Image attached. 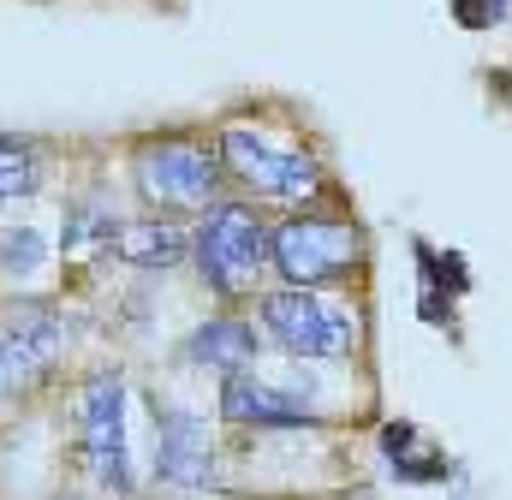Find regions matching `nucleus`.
Instances as JSON below:
<instances>
[{"label":"nucleus","mask_w":512,"mask_h":500,"mask_svg":"<svg viewBox=\"0 0 512 500\" xmlns=\"http://www.w3.org/2000/svg\"><path fill=\"white\" fill-rule=\"evenodd\" d=\"M256 328H262V340L274 352L304 358V364H334V358H352L358 352V316L340 310V304H328L310 286L268 292L256 304Z\"/></svg>","instance_id":"f03ea898"},{"label":"nucleus","mask_w":512,"mask_h":500,"mask_svg":"<svg viewBox=\"0 0 512 500\" xmlns=\"http://www.w3.org/2000/svg\"><path fill=\"white\" fill-rule=\"evenodd\" d=\"M114 256L131 262V268H179L185 256H191V233L179 227V221H126V227H114Z\"/></svg>","instance_id":"9b49d317"},{"label":"nucleus","mask_w":512,"mask_h":500,"mask_svg":"<svg viewBox=\"0 0 512 500\" xmlns=\"http://www.w3.org/2000/svg\"><path fill=\"white\" fill-rule=\"evenodd\" d=\"M221 149L215 143H197V137H155L131 155V185L149 209H167V215H203L221 203Z\"/></svg>","instance_id":"f257e3e1"},{"label":"nucleus","mask_w":512,"mask_h":500,"mask_svg":"<svg viewBox=\"0 0 512 500\" xmlns=\"http://www.w3.org/2000/svg\"><path fill=\"white\" fill-rule=\"evenodd\" d=\"M256 352H262V340H256V322H245V316H209V322L191 328V340H185V358H191L197 370H215V375L251 370Z\"/></svg>","instance_id":"9d476101"},{"label":"nucleus","mask_w":512,"mask_h":500,"mask_svg":"<svg viewBox=\"0 0 512 500\" xmlns=\"http://www.w3.org/2000/svg\"><path fill=\"white\" fill-rule=\"evenodd\" d=\"M268 221L256 215L251 203H233L221 197L215 209H203L197 233H191V256H197V274L209 280V292L221 298H251L256 274L268 268Z\"/></svg>","instance_id":"7ed1b4c3"},{"label":"nucleus","mask_w":512,"mask_h":500,"mask_svg":"<svg viewBox=\"0 0 512 500\" xmlns=\"http://www.w3.org/2000/svg\"><path fill=\"white\" fill-rule=\"evenodd\" d=\"M84 459L96 471V489H108L120 500L137 489L131 435H126V381L120 375H96L84 387Z\"/></svg>","instance_id":"39448f33"},{"label":"nucleus","mask_w":512,"mask_h":500,"mask_svg":"<svg viewBox=\"0 0 512 500\" xmlns=\"http://www.w3.org/2000/svg\"><path fill=\"white\" fill-rule=\"evenodd\" d=\"M215 149H221V167L256 191V197H280V185H286V167H292V155H298V143H274L268 131H256V125H227L221 137H215Z\"/></svg>","instance_id":"1a4fd4ad"},{"label":"nucleus","mask_w":512,"mask_h":500,"mask_svg":"<svg viewBox=\"0 0 512 500\" xmlns=\"http://www.w3.org/2000/svg\"><path fill=\"white\" fill-rule=\"evenodd\" d=\"M155 483H167V489H209L215 483L209 423L185 405H155Z\"/></svg>","instance_id":"0eeeda50"},{"label":"nucleus","mask_w":512,"mask_h":500,"mask_svg":"<svg viewBox=\"0 0 512 500\" xmlns=\"http://www.w3.org/2000/svg\"><path fill=\"white\" fill-rule=\"evenodd\" d=\"M221 417L239 423V429H316L322 423L292 387H274V381L245 375V370L221 381Z\"/></svg>","instance_id":"6e6552de"},{"label":"nucleus","mask_w":512,"mask_h":500,"mask_svg":"<svg viewBox=\"0 0 512 500\" xmlns=\"http://www.w3.org/2000/svg\"><path fill=\"white\" fill-rule=\"evenodd\" d=\"M60 346H66V316L42 298L18 304L0 328V393H24L30 381H42Z\"/></svg>","instance_id":"423d86ee"},{"label":"nucleus","mask_w":512,"mask_h":500,"mask_svg":"<svg viewBox=\"0 0 512 500\" xmlns=\"http://www.w3.org/2000/svg\"><path fill=\"white\" fill-rule=\"evenodd\" d=\"M42 185V155L24 137H0V203H24Z\"/></svg>","instance_id":"ddd939ff"},{"label":"nucleus","mask_w":512,"mask_h":500,"mask_svg":"<svg viewBox=\"0 0 512 500\" xmlns=\"http://www.w3.org/2000/svg\"><path fill=\"white\" fill-rule=\"evenodd\" d=\"M364 256V233L352 221H322V215H292L268 233V268L286 280V286H334L358 268Z\"/></svg>","instance_id":"20e7f679"},{"label":"nucleus","mask_w":512,"mask_h":500,"mask_svg":"<svg viewBox=\"0 0 512 500\" xmlns=\"http://www.w3.org/2000/svg\"><path fill=\"white\" fill-rule=\"evenodd\" d=\"M382 453H387V465H393L405 483H429V477L447 471L441 453H423V447H417V429H411V423H387L382 429Z\"/></svg>","instance_id":"f8f14e48"},{"label":"nucleus","mask_w":512,"mask_h":500,"mask_svg":"<svg viewBox=\"0 0 512 500\" xmlns=\"http://www.w3.org/2000/svg\"><path fill=\"white\" fill-rule=\"evenodd\" d=\"M0 245H6V250H0V262H6L12 274H30V268L42 262V239H36L30 227H24V233H6Z\"/></svg>","instance_id":"4468645a"}]
</instances>
